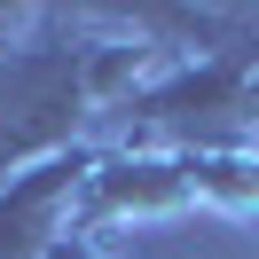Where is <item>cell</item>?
Segmentation results:
<instances>
[{"instance_id":"6da1fadb","label":"cell","mask_w":259,"mask_h":259,"mask_svg":"<svg viewBox=\"0 0 259 259\" xmlns=\"http://www.w3.org/2000/svg\"><path fill=\"white\" fill-rule=\"evenodd\" d=\"M259 212V149L243 142H196V149H102L87 173L71 228L110 236L118 220H165V212Z\"/></svg>"},{"instance_id":"7a4b0ae2","label":"cell","mask_w":259,"mask_h":259,"mask_svg":"<svg viewBox=\"0 0 259 259\" xmlns=\"http://www.w3.org/2000/svg\"><path fill=\"white\" fill-rule=\"evenodd\" d=\"M39 259H102V236H95V228H71V220H63V236H55Z\"/></svg>"}]
</instances>
